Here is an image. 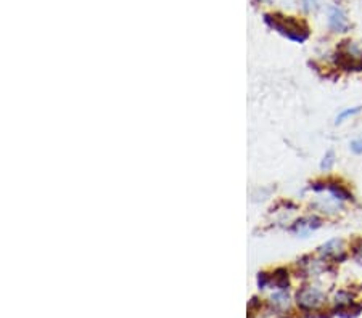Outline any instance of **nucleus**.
Wrapping results in <instances>:
<instances>
[{
	"mask_svg": "<svg viewBox=\"0 0 362 318\" xmlns=\"http://www.w3.org/2000/svg\"><path fill=\"white\" fill-rule=\"evenodd\" d=\"M349 148L354 154H362V137L356 138V140H352L351 145H349Z\"/></svg>",
	"mask_w": 362,
	"mask_h": 318,
	"instance_id": "nucleus-11",
	"label": "nucleus"
},
{
	"mask_svg": "<svg viewBox=\"0 0 362 318\" xmlns=\"http://www.w3.org/2000/svg\"><path fill=\"white\" fill-rule=\"evenodd\" d=\"M272 25V28L279 29V33H282L283 36H287L288 39L295 42H304L309 33H307V28H301V25L296 20H267Z\"/></svg>",
	"mask_w": 362,
	"mask_h": 318,
	"instance_id": "nucleus-1",
	"label": "nucleus"
},
{
	"mask_svg": "<svg viewBox=\"0 0 362 318\" xmlns=\"http://www.w3.org/2000/svg\"><path fill=\"white\" fill-rule=\"evenodd\" d=\"M272 304L275 305V307H279V308H287L288 307V304H290V299H288V294L287 292H277V294H274L272 296Z\"/></svg>",
	"mask_w": 362,
	"mask_h": 318,
	"instance_id": "nucleus-7",
	"label": "nucleus"
},
{
	"mask_svg": "<svg viewBox=\"0 0 362 318\" xmlns=\"http://www.w3.org/2000/svg\"><path fill=\"white\" fill-rule=\"evenodd\" d=\"M352 257L359 265H362V238H357L356 241L352 243Z\"/></svg>",
	"mask_w": 362,
	"mask_h": 318,
	"instance_id": "nucleus-10",
	"label": "nucleus"
},
{
	"mask_svg": "<svg viewBox=\"0 0 362 318\" xmlns=\"http://www.w3.org/2000/svg\"><path fill=\"white\" fill-rule=\"evenodd\" d=\"M319 227H320V219H317V217H307V219L298 220L293 227H291V231H295V233L301 235V236H306L309 231L319 228Z\"/></svg>",
	"mask_w": 362,
	"mask_h": 318,
	"instance_id": "nucleus-4",
	"label": "nucleus"
},
{
	"mask_svg": "<svg viewBox=\"0 0 362 318\" xmlns=\"http://www.w3.org/2000/svg\"><path fill=\"white\" fill-rule=\"evenodd\" d=\"M360 111H362V106H356V108H349V110H344V111H341L340 114L336 116V121H335V124L338 126V124H341L344 119L351 118V116H356V114H359Z\"/></svg>",
	"mask_w": 362,
	"mask_h": 318,
	"instance_id": "nucleus-9",
	"label": "nucleus"
},
{
	"mask_svg": "<svg viewBox=\"0 0 362 318\" xmlns=\"http://www.w3.org/2000/svg\"><path fill=\"white\" fill-rule=\"evenodd\" d=\"M330 28L333 31H340V33L348 29V21H346L344 15L340 10H333L330 15Z\"/></svg>",
	"mask_w": 362,
	"mask_h": 318,
	"instance_id": "nucleus-5",
	"label": "nucleus"
},
{
	"mask_svg": "<svg viewBox=\"0 0 362 318\" xmlns=\"http://www.w3.org/2000/svg\"><path fill=\"white\" fill-rule=\"evenodd\" d=\"M275 284H277V288H280V289H285L288 286V273L285 268L275 270Z\"/></svg>",
	"mask_w": 362,
	"mask_h": 318,
	"instance_id": "nucleus-6",
	"label": "nucleus"
},
{
	"mask_svg": "<svg viewBox=\"0 0 362 318\" xmlns=\"http://www.w3.org/2000/svg\"><path fill=\"white\" fill-rule=\"evenodd\" d=\"M319 254L322 257H332L333 260H343L346 257L344 252V241L343 239H330L323 246L319 247Z\"/></svg>",
	"mask_w": 362,
	"mask_h": 318,
	"instance_id": "nucleus-3",
	"label": "nucleus"
},
{
	"mask_svg": "<svg viewBox=\"0 0 362 318\" xmlns=\"http://www.w3.org/2000/svg\"><path fill=\"white\" fill-rule=\"evenodd\" d=\"M325 300V296L323 292L315 288V286H306V288H301L296 294V302L298 305L304 308V310H314L323 304Z\"/></svg>",
	"mask_w": 362,
	"mask_h": 318,
	"instance_id": "nucleus-2",
	"label": "nucleus"
},
{
	"mask_svg": "<svg viewBox=\"0 0 362 318\" xmlns=\"http://www.w3.org/2000/svg\"><path fill=\"white\" fill-rule=\"evenodd\" d=\"M333 164H335V153H333V150H328L325 153V156H323L322 162H320V170L327 172V170H330L333 167Z\"/></svg>",
	"mask_w": 362,
	"mask_h": 318,
	"instance_id": "nucleus-8",
	"label": "nucleus"
}]
</instances>
